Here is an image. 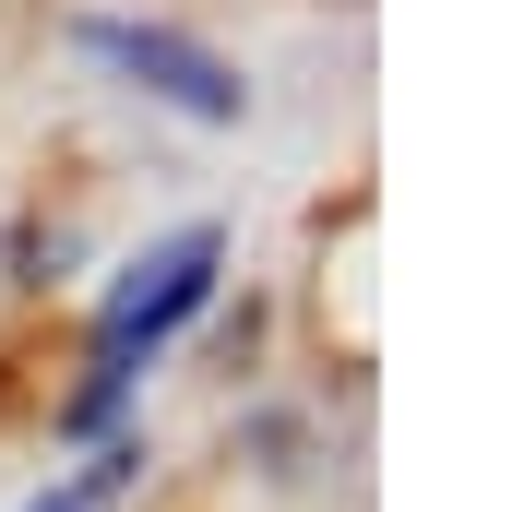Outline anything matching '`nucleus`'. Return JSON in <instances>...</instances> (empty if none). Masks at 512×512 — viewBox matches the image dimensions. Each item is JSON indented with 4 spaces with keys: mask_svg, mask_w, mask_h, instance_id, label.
<instances>
[{
    "mask_svg": "<svg viewBox=\"0 0 512 512\" xmlns=\"http://www.w3.org/2000/svg\"><path fill=\"white\" fill-rule=\"evenodd\" d=\"M84 48H108L120 72H143L167 108H191V120H239V72L215 60V48H191V36H167V24H84Z\"/></svg>",
    "mask_w": 512,
    "mask_h": 512,
    "instance_id": "obj_2",
    "label": "nucleus"
},
{
    "mask_svg": "<svg viewBox=\"0 0 512 512\" xmlns=\"http://www.w3.org/2000/svg\"><path fill=\"white\" fill-rule=\"evenodd\" d=\"M36 512H84V501H72V489H60V501H36Z\"/></svg>",
    "mask_w": 512,
    "mask_h": 512,
    "instance_id": "obj_4",
    "label": "nucleus"
},
{
    "mask_svg": "<svg viewBox=\"0 0 512 512\" xmlns=\"http://www.w3.org/2000/svg\"><path fill=\"white\" fill-rule=\"evenodd\" d=\"M215 262H227V239L215 227H179L167 251H155V274L143 286H120L108 298V322H96V370H131V358H155L203 298H215Z\"/></svg>",
    "mask_w": 512,
    "mask_h": 512,
    "instance_id": "obj_1",
    "label": "nucleus"
},
{
    "mask_svg": "<svg viewBox=\"0 0 512 512\" xmlns=\"http://www.w3.org/2000/svg\"><path fill=\"white\" fill-rule=\"evenodd\" d=\"M120 393H131V370H96V382L72 393V405H60V417H72V429H108V417H120Z\"/></svg>",
    "mask_w": 512,
    "mask_h": 512,
    "instance_id": "obj_3",
    "label": "nucleus"
}]
</instances>
